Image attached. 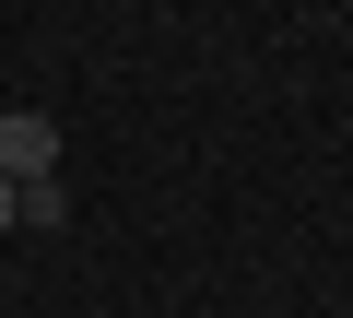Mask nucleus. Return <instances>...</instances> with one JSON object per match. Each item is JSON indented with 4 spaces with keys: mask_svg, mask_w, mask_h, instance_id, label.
<instances>
[{
    "mask_svg": "<svg viewBox=\"0 0 353 318\" xmlns=\"http://www.w3.org/2000/svg\"><path fill=\"white\" fill-rule=\"evenodd\" d=\"M0 177H59V118L48 106H0Z\"/></svg>",
    "mask_w": 353,
    "mask_h": 318,
    "instance_id": "nucleus-1",
    "label": "nucleus"
},
{
    "mask_svg": "<svg viewBox=\"0 0 353 318\" xmlns=\"http://www.w3.org/2000/svg\"><path fill=\"white\" fill-rule=\"evenodd\" d=\"M12 224H71V189H59V177H24V189H12Z\"/></svg>",
    "mask_w": 353,
    "mask_h": 318,
    "instance_id": "nucleus-2",
    "label": "nucleus"
},
{
    "mask_svg": "<svg viewBox=\"0 0 353 318\" xmlns=\"http://www.w3.org/2000/svg\"><path fill=\"white\" fill-rule=\"evenodd\" d=\"M0 236H12V177H0Z\"/></svg>",
    "mask_w": 353,
    "mask_h": 318,
    "instance_id": "nucleus-3",
    "label": "nucleus"
}]
</instances>
